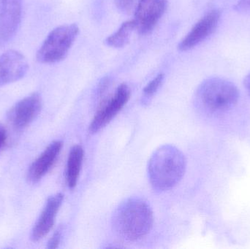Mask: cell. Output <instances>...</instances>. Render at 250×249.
<instances>
[{
    "label": "cell",
    "instance_id": "6da1fadb",
    "mask_svg": "<svg viewBox=\"0 0 250 249\" xmlns=\"http://www.w3.org/2000/svg\"><path fill=\"white\" fill-rule=\"evenodd\" d=\"M154 222L153 212L140 198L125 200L116 209L112 219L114 232L122 239L135 241L146 235Z\"/></svg>",
    "mask_w": 250,
    "mask_h": 249
},
{
    "label": "cell",
    "instance_id": "7a4b0ae2",
    "mask_svg": "<svg viewBox=\"0 0 250 249\" xmlns=\"http://www.w3.org/2000/svg\"><path fill=\"white\" fill-rule=\"evenodd\" d=\"M186 159L179 149L171 145L157 149L148 162L150 182L155 190L167 191L179 184L185 175Z\"/></svg>",
    "mask_w": 250,
    "mask_h": 249
},
{
    "label": "cell",
    "instance_id": "3957f363",
    "mask_svg": "<svg viewBox=\"0 0 250 249\" xmlns=\"http://www.w3.org/2000/svg\"><path fill=\"white\" fill-rule=\"evenodd\" d=\"M239 92L229 80L220 77L207 79L195 93V102L206 112L215 114L229 111L237 104Z\"/></svg>",
    "mask_w": 250,
    "mask_h": 249
},
{
    "label": "cell",
    "instance_id": "277c9868",
    "mask_svg": "<svg viewBox=\"0 0 250 249\" xmlns=\"http://www.w3.org/2000/svg\"><path fill=\"white\" fill-rule=\"evenodd\" d=\"M79 33L76 23L64 24L53 29L36 54L37 61L41 64H55L67 57Z\"/></svg>",
    "mask_w": 250,
    "mask_h": 249
},
{
    "label": "cell",
    "instance_id": "5b68a950",
    "mask_svg": "<svg viewBox=\"0 0 250 249\" xmlns=\"http://www.w3.org/2000/svg\"><path fill=\"white\" fill-rule=\"evenodd\" d=\"M129 97L130 89L126 83H123L117 88L112 96L101 103L98 113L89 126V131L92 133H97L109 124L124 108Z\"/></svg>",
    "mask_w": 250,
    "mask_h": 249
},
{
    "label": "cell",
    "instance_id": "8992f818",
    "mask_svg": "<svg viewBox=\"0 0 250 249\" xmlns=\"http://www.w3.org/2000/svg\"><path fill=\"white\" fill-rule=\"evenodd\" d=\"M167 0H139L135 13V29L140 35L151 33L167 8Z\"/></svg>",
    "mask_w": 250,
    "mask_h": 249
},
{
    "label": "cell",
    "instance_id": "52a82bcc",
    "mask_svg": "<svg viewBox=\"0 0 250 249\" xmlns=\"http://www.w3.org/2000/svg\"><path fill=\"white\" fill-rule=\"evenodd\" d=\"M22 16V0H0V46L8 43L18 32Z\"/></svg>",
    "mask_w": 250,
    "mask_h": 249
},
{
    "label": "cell",
    "instance_id": "ba28073f",
    "mask_svg": "<svg viewBox=\"0 0 250 249\" xmlns=\"http://www.w3.org/2000/svg\"><path fill=\"white\" fill-rule=\"evenodd\" d=\"M42 108V98L39 93H32L21 99L7 113V118L15 128H25L38 116Z\"/></svg>",
    "mask_w": 250,
    "mask_h": 249
},
{
    "label": "cell",
    "instance_id": "9c48e42d",
    "mask_svg": "<svg viewBox=\"0 0 250 249\" xmlns=\"http://www.w3.org/2000/svg\"><path fill=\"white\" fill-rule=\"evenodd\" d=\"M220 10H212L201 18L178 45L181 51H188L199 45L215 31L220 19Z\"/></svg>",
    "mask_w": 250,
    "mask_h": 249
},
{
    "label": "cell",
    "instance_id": "30bf717a",
    "mask_svg": "<svg viewBox=\"0 0 250 249\" xmlns=\"http://www.w3.org/2000/svg\"><path fill=\"white\" fill-rule=\"evenodd\" d=\"M29 68L22 53L8 50L0 55V87L14 83L24 77Z\"/></svg>",
    "mask_w": 250,
    "mask_h": 249
},
{
    "label": "cell",
    "instance_id": "8fae6325",
    "mask_svg": "<svg viewBox=\"0 0 250 249\" xmlns=\"http://www.w3.org/2000/svg\"><path fill=\"white\" fill-rule=\"evenodd\" d=\"M64 196L61 193L51 196L47 200L42 213L40 215L32 230L31 239L34 242L43 238L54 226L56 216L61 207Z\"/></svg>",
    "mask_w": 250,
    "mask_h": 249
},
{
    "label": "cell",
    "instance_id": "7c38bea8",
    "mask_svg": "<svg viewBox=\"0 0 250 249\" xmlns=\"http://www.w3.org/2000/svg\"><path fill=\"white\" fill-rule=\"evenodd\" d=\"M62 146V142L60 140L52 142L32 164L29 168L27 177L28 180L31 183L35 184L38 182L42 177L45 176V174L55 163Z\"/></svg>",
    "mask_w": 250,
    "mask_h": 249
},
{
    "label": "cell",
    "instance_id": "4fadbf2b",
    "mask_svg": "<svg viewBox=\"0 0 250 249\" xmlns=\"http://www.w3.org/2000/svg\"><path fill=\"white\" fill-rule=\"evenodd\" d=\"M83 159V149L79 145L73 146L67 159L66 179L70 189L76 187L80 175Z\"/></svg>",
    "mask_w": 250,
    "mask_h": 249
},
{
    "label": "cell",
    "instance_id": "5bb4252c",
    "mask_svg": "<svg viewBox=\"0 0 250 249\" xmlns=\"http://www.w3.org/2000/svg\"><path fill=\"white\" fill-rule=\"evenodd\" d=\"M135 29V23L134 19L126 20L114 33L105 39V43L111 48H123L129 42L131 35Z\"/></svg>",
    "mask_w": 250,
    "mask_h": 249
},
{
    "label": "cell",
    "instance_id": "9a60e30c",
    "mask_svg": "<svg viewBox=\"0 0 250 249\" xmlns=\"http://www.w3.org/2000/svg\"><path fill=\"white\" fill-rule=\"evenodd\" d=\"M164 77V74L160 73L145 86L143 92H144V97L146 99H150L154 96V95H155L156 92L163 84Z\"/></svg>",
    "mask_w": 250,
    "mask_h": 249
},
{
    "label": "cell",
    "instance_id": "2e32d148",
    "mask_svg": "<svg viewBox=\"0 0 250 249\" xmlns=\"http://www.w3.org/2000/svg\"><path fill=\"white\" fill-rule=\"evenodd\" d=\"M135 0H115V4L119 10L123 13L130 11Z\"/></svg>",
    "mask_w": 250,
    "mask_h": 249
},
{
    "label": "cell",
    "instance_id": "e0dca14e",
    "mask_svg": "<svg viewBox=\"0 0 250 249\" xmlns=\"http://www.w3.org/2000/svg\"><path fill=\"white\" fill-rule=\"evenodd\" d=\"M234 10L241 13H250V0H239Z\"/></svg>",
    "mask_w": 250,
    "mask_h": 249
},
{
    "label": "cell",
    "instance_id": "ac0fdd59",
    "mask_svg": "<svg viewBox=\"0 0 250 249\" xmlns=\"http://www.w3.org/2000/svg\"><path fill=\"white\" fill-rule=\"evenodd\" d=\"M62 230L61 229L57 230L55 233L53 235L52 238L48 241V249H57L61 241Z\"/></svg>",
    "mask_w": 250,
    "mask_h": 249
},
{
    "label": "cell",
    "instance_id": "d6986e66",
    "mask_svg": "<svg viewBox=\"0 0 250 249\" xmlns=\"http://www.w3.org/2000/svg\"><path fill=\"white\" fill-rule=\"evenodd\" d=\"M7 140V132L4 127L0 124V151L4 146Z\"/></svg>",
    "mask_w": 250,
    "mask_h": 249
},
{
    "label": "cell",
    "instance_id": "ffe728a7",
    "mask_svg": "<svg viewBox=\"0 0 250 249\" xmlns=\"http://www.w3.org/2000/svg\"><path fill=\"white\" fill-rule=\"evenodd\" d=\"M244 85H245V89L250 96V73L245 77V80H244Z\"/></svg>",
    "mask_w": 250,
    "mask_h": 249
}]
</instances>
